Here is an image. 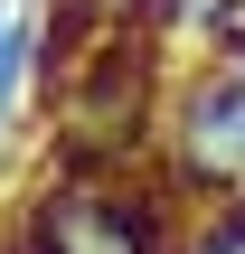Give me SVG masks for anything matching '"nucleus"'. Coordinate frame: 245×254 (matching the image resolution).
Listing matches in <instances>:
<instances>
[{
	"label": "nucleus",
	"mask_w": 245,
	"mask_h": 254,
	"mask_svg": "<svg viewBox=\"0 0 245 254\" xmlns=\"http://www.w3.org/2000/svg\"><path fill=\"white\" fill-rule=\"evenodd\" d=\"M170 254H245V198H208L198 226H179Z\"/></svg>",
	"instance_id": "3"
},
{
	"label": "nucleus",
	"mask_w": 245,
	"mask_h": 254,
	"mask_svg": "<svg viewBox=\"0 0 245 254\" xmlns=\"http://www.w3.org/2000/svg\"><path fill=\"white\" fill-rule=\"evenodd\" d=\"M9 254H170L179 226L161 198L123 189V179H85V170H57L38 198H19V217L0 226Z\"/></svg>",
	"instance_id": "2"
},
{
	"label": "nucleus",
	"mask_w": 245,
	"mask_h": 254,
	"mask_svg": "<svg viewBox=\"0 0 245 254\" xmlns=\"http://www.w3.org/2000/svg\"><path fill=\"white\" fill-rule=\"evenodd\" d=\"M142 0H57V19L66 28H94V19H132Z\"/></svg>",
	"instance_id": "4"
},
{
	"label": "nucleus",
	"mask_w": 245,
	"mask_h": 254,
	"mask_svg": "<svg viewBox=\"0 0 245 254\" xmlns=\"http://www.w3.org/2000/svg\"><path fill=\"white\" fill-rule=\"evenodd\" d=\"M0 254H9V245H0Z\"/></svg>",
	"instance_id": "5"
},
{
	"label": "nucleus",
	"mask_w": 245,
	"mask_h": 254,
	"mask_svg": "<svg viewBox=\"0 0 245 254\" xmlns=\"http://www.w3.org/2000/svg\"><path fill=\"white\" fill-rule=\"evenodd\" d=\"M151 160H161V189L189 207L245 198V57H189L161 85Z\"/></svg>",
	"instance_id": "1"
}]
</instances>
